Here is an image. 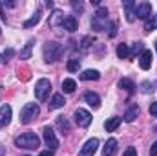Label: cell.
<instances>
[{
    "label": "cell",
    "mask_w": 157,
    "mask_h": 156,
    "mask_svg": "<svg viewBox=\"0 0 157 156\" xmlns=\"http://www.w3.org/2000/svg\"><path fill=\"white\" fill-rule=\"evenodd\" d=\"M15 145L20 149H37L40 145V138L35 132H24L15 138Z\"/></svg>",
    "instance_id": "cell-1"
},
{
    "label": "cell",
    "mask_w": 157,
    "mask_h": 156,
    "mask_svg": "<svg viewBox=\"0 0 157 156\" xmlns=\"http://www.w3.org/2000/svg\"><path fill=\"white\" fill-rule=\"evenodd\" d=\"M110 24H112V22L108 20V9H106V7H99L97 13H95L93 18H91V28H93L95 31H104V30H108Z\"/></svg>",
    "instance_id": "cell-2"
},
{
    "label": "cell",
    "mask_w": 157,
    "mask_h": 156,
    "mask_svg": "<svg viewBox=\"0 0 157 156\" xmlns=\"http://www.w3.org/2000/svg\"><path fill=\"white\" fill-rule=\"evenodd\" d=\"M42 51H44V61H46V63H55L57 59H60L64 48H62V44H59V42H46Z\"/></svg>",
    "instance_id": "cell-3"
},
{
    "label": "cell",
    "mask_w": 157,
    "mask_h": 156,
    "mask_svg": "<svg viewBox=\"0 0 157 156\" xmlns=\"http://www.w3.org/2000/svg\"><path fill=\"white\" fill-rule=\"evenodd\" d=\"M39 114H40L39 105H37V103H28V105H24L22 110H20V123L28 125V123H31Z\"/></svg>",
    "instance_id": "cell-4"
},
{
    "label": "cell",
    "mask_w": 157,
    "mask_h": 156,
    "mask_svg": "<svg viewBox=\"0 0 157 156\" xmlns=\"http://www.w3.org/2000/svg\"><path fill=\"white\" fill-rule=\"evenodd\" d=\"M49 90H51V83H49V79L42 77V79H39V81L35 83V97H37L39 101H46Z\"/></svg>",
    "instance_id": "cell-5"
},
{
    "label": "cell",
    "mask_w": 157,
    "mask_h": 156,
    "mask_svg": "<svg viewBox=\"0 0 157 156\" xmlns=\"http://www.w3.org/2000/svg\"><path fill=\"white\" fill-rule=\"evenodd\" d=\"M42 136H44V142H46V145L49 147V151L59 149V140H57V136H55V132H53L51 127H44Z\"/></svg>",
    "instance_id": "cell-6"
},
{
    "label": "cell",
    "mask_w": 157,
    "mask_h": 156,
    "mask_svg": "<svg viewBox=\"0 0 157 156\" xmlns=\"http://www.w3.org/2000/svg\"><path fill=\"white\" fill-rule=\"evenodd\" d=\"M97 149H99V140L97 138H91V140H88L82 145V149L78 151V156H93L97 153Z\"/></svg>",
    "instance_id": "cell-7"
},
{
    "label": "cell",
    "mask_w": 157,
    "mask_h": 156,
    "mask_svg": "<svg viewBox=\"0 0 157 156\" xmlns=\"http://www.w3.org/2000/svg\"><path fill=\"white\" fill-rule=\"evenodd\" d=\"M124 6V15H126V20L128 22H133L137 18V4L133 0H124L122 2Z\"/></svg>",
    "instance_id": "cell-8"
},
{
    "label": "cell",
    "mask_w": 157,
    "mask_h": 156,
    "mask_svg": "<svg viewBox=\"0 0 157 156\" xmlns=\"http://www.w3.org/2000/svg\"><path fill=\"white\" fill-rule=\"evenodd\" d=\"M73 116H75V121H77L78 127H88L91 123V114L88 110H84V109H77Z\"/></svg>",
    "instance_id": "cell-9"
},
{
    "label": "cell",
    "mask_w": 157,
    "mask_h": 156,
    "mask_svg": "<svg viewBox=\"0 0 157 156\" xmlns=\"http://www.w3.org/2000/svg\"><path fill=\"white\" fill-rule=\"evenodd\" d=\"M152 59H154L152 50H144V51L139 55V66H141L143 70H150V66H152Z\"/></svg>",
    "instance_id": "cell-10"
},
{
    "label": "cell",
    "mask_w": 157,
    "mask_h": 156,
    "mask_svg": "<svg viewBox=\"0 0 157 156\" xmlns=\"http://www.w3.org/2000/svg\"><path fill=\"white\" fill-rule=\"evenodd\" d=\"M150 15H152V4L150 2H143V4L137 6V18L146 20Z\"/></svg>",
    "instance_id": "cell-11"
},
{
    "label": "cell",
    "mask_w": 157,
    "mask_h": 156,
    "mask_svg": "<svg viewBox=\"0 0 157 156\" xmlns=\"http://www.w3.org/2000/svg\"><path fill=\"white\" fill-rule=\"evenodd\" d=\"M11 114H13V110H11L9 105H2V107H0V127L9 125V121H11Z\"/></svg>",
    "instance_id": "cell-12"
},
{
    "label": "cell",
    "mask_w": 157,
    "mask_h": 156,
    "mask_svg": "<svg viewBox=\"0 0 157 156\" xmlns=\"http://www.w3.org/2000/svg\"><path fill=\"white\" fill-rule=\"evenodd\" d=\"M62 28H64L66 31H70V33L77 31V28H78L77 18H75L73 15H68V17H64V20H62Z\"/></svg>",
    "instance_id": "cell-13"
},
{
    "label": "cell",
    "mask_w": 157,
    "mask_h": 156,
    "mask_svg": "<svg viewBox=\"0 0 157 156\" xmlns=\"http://www.w3.org/2000/svg\"><path fill=\"white\" fill-rule=\"evenodd\" d=\"M84 101H86L90 107H93V109H99V107H101V97H99V94H95V92H86V94H84Z\"/></svg>",
    "instance_id": "cell-14"
},
{
    "label": "cell",
    "mask_w": 157,
    "mask_h": 156,
    "mask_svg": "<svg viewBox=\"0 0 157 156\" xmlns=\"http://www.w3.org/2000/svg\"><path fill=\"white\" fill-rule=\"evenodd\" d=\"M115 151H117V140L115 138H110L104 143V147H102V156H113Z\"/></svg>",
    "instance_id": "cell-15"
},
{
    "label": "cell",
    "mask_w": 157,
    "mask_h": 156,
    "mask_svg": "<svg viewBox=\"0 0 157 156\" xmlns=\"http://www.w3.org/2000/svg\"><path fill=\"white\" fill-rule=\"evenodd\" d=\"M64 103H66L64 96H62V94H55V96L51 97V101H49V110H55V109H62V107H64Z\"/></svg>",
    "instance_id": "cell-16"
},
{
    "label": "cell",
    "mask_w": 157,
    "mask_h": 156,
    "mask_svg": "<svg viewBox=\"0 0 157 156\" xmlns=\"http://www.w3.org/2000/svg\"><path fill=\"white\" fill-rule=\"evenodd\" d=\"M137 116H139V107H137V105H132V107L124 112V117H122V119H124L126 123H132V121H135Z\"/></svg>",
    "instance_id": "cell-17"
},
{
    "label": "cell",
    "mask_w": 157,
    "mask_h": 156,
    "mask_svg": "<svg viewBox=\"0 0 157 156\" xmlns=\"http://www.w3.org/2000/svg\"><path fill=\"white\" fill-rule=\"evenodd\" d=\"M121 117H117V116H113V117H108L106 121H104V129L108 130V132H113L115 129H119V125H121Z\"/></svg>",
    "instance_id": "cell-18"
},
{
    "label": "cell",
    "mask_w": 157,
    "mask_h": 156,
    "mask_svg": "<svg viewBox=\"0 0 157 156\" xmlns=\"http://www.w3.org/2000/svg\"><path fill=\"white\" fill-rule=\"evenodd\" d=\"M75 88H77L75 79H64V81H62V92H64V94H73Z\"/></svg>",
    "instance_id": "cell-19"
},
{
    "label": "cell",
    "mask_w": 157,
    "mask_h": 156,
    "mask_svg": "<svg viewBox=\"0 0 157 156\" xmlns=\"http://www.w3.org/2000/svg\"><path fill=\"white\" fill-rule=\"evenodd\" d=\"M57 127L62 130V134H66V132H70V130H71V125H70V121H68L64 116H59V117H57Z\"/></svg>",
    "instance_id": "cell-20"
},
{
    "label": "cell",
    "mask_w": 157,
    "mask_h": 156,
    "mask_svg": "<svg viewBox=\"0 0 157 156\" xmlns=\"http://www.w3.org/2000/svg\"><path fill=\"white\" fill-rule=\"evenodd\" d=\"M99 77H101V74H99L97 70H84V72L80 74V79H82V81H97Z\"/></svg>",
    "instance_id": "cell-21"
},
{
    "label": "cell",
    "mask_w": 157,
    "mask_h": 156,
    "mask_svg": "<svg viewBox=\"0 0 157 156\" xmlns=\"http://www.w3.org/2000/svg\"><path fill=\"white\" fill-rule=\"evenodd\" d=\"M40 18H42V11L37 9V11H35V15H33L29 20H26V22H24V28H33V26H37V24L40 22Z\"/></svg>",
    "instance_id": "cell-22"
},
{
    "label": "cell",
    "mask_w": 157,
    "mask_h": 156,
    "mask_svg": "<svg viewBox=\"0 0 157 156\" xmlns=\"http://www.w3.org/2000/svg\"><path fill=\"white\" fill-rule=\"evenodd\" d=\"M119 86H121L122 90H126L128 94H132V92H133V88H135L133 81H132V79H128V77H122V79H121V81H119Z\"/></svg>",
    "instance_id": "cell-23"
},
{
    "label": "cell",
    "mask_w": 157,
    "mask_h": 156,
    "mask_svg": "<svg viewBox=\"0 0 157 156\" xmlns=\"http://www.w3.org/2000/svg\"><path fill=\"white\" fill-rule=\"evenodd\" d=\"M144 30H146V31L157 30V15H150V17L144 20Z\"/></svg>",
    "instance_id": "cell-24"
},
{
    "label": "cell",
    "mask_w": 157,
    "mask_h": 156,
    "mask_svg": "<svg viewBox=\"0 0 157 156\" xmlns=\"http://www.w3.org/2000/svg\"><path fill=\"white\" fill-rule=\"evenodd\" d=\"M33 44H35V39L28 40V44H26V48L20 51V59H29L31 57V48H33Z\"/></svg>",
    "instance_id": "cell-25"
},
{
    "label": "cell",
    "mask_w": 157,
    "mask_h": 156,
    "mask_svg": "<svg viewBox=\"0 0 157 156\" xmlns=\"http://www.w3.org/2000/svg\"><path fill=\"white\" fill-rule=\"evenodd\" d=\"M130 55V48H128V44H119L117 46V57L119 59H126Z\"/></svg>",
    "instance_id": "cell-26"
},
{
    "label": "cell",
    "mask_w": 157,
    "mask_h": 156,
    "mask_svg": "<svg viewBox=\"0 0 157 156\" xmlns=\"http://www.w3.org/2000/svg\"><path fill=\"white\" fill-rule=\"evenodd\" d=\"M66 68H68V72L75 74V72H78V68H80V61L78 59H70L68 64H66Z\"/></svg>",
    "instance_id": "cell-27"
},
{
    "label": "cell",
    "mask_w": 157,
    "mask_h": 156,
    "mask_svg": "<svg viewBox=\"0 0 157 156\" xmlns=\"http://www.w3.org/2000/svg\"><path fill=\"white\" fill-rule=\"evenodd\" d=\"M62 20H64V15H62L59 9H55V13L51 15V20H49V24H51V26H55L57 22H60V26H62Z\"/></svg>",
    "instance_id": "cell-28"
},
{
    "label": "cell",
    "mask_w": 157,
    "mask_h": 156,
    "mask_svg": "<svg viewBox=\"0 0 157 156\" xmlns=\"http://www.w3.org/2000/svg\"><path fill=\"white\" fill-rule=\"evenodd\" d=\"M141 90H143L144 94L155 92V84H154V83H150V81H144V83H141Z\"/></svg>",
    "instance_id": "cell-29"
},
{
    "label": "cell",
    "mask_w": 157,
    "mask_h": 156,
    "mask_svg": "<svg viewBox=\"0 0 157 156\" xmlns=\"http://www.w3.org/2000/svg\"><path fill=\"white\" fill-rule=\"evenodd\" d=\"M144 51V44L139 40V42H135L133 44V48H132V55H137V53H143Z\"/></svg>",
    "instance_id": "cell-30"
},
{
    "label": "cell",
    "mask_w": 157,
    "mask_h": 156,
    "mask_svg": "<svg viewBox=\"0 0 157 156\" xmlns=\"http://www.w3.org/2000/svg\"><path fill=\"white\" fill-rule=\"evenodd\" d=\"M93 42H95V39H93V37H84V39H82V42H80V46H82L84 50H88Z\"/></svg>",
    "instance_id": "cell-31"
},
{
    "label": "cell",
    "mask_w": 157,
    "mask_h": 156,
    "mask_svg": "<svg viewBox=\"0 0 157 156\" xmlns=\"http://www.w3.org/2000/svg\"><path fill=\"white\" fill-rule=\"evenodd\" d=\"M71 7H73V9H75V11H78V13H82V9H84V4H82V2H80V0H73V2H71Z\"/></svg>",
    "instance_id": "cell-32"
},
{
    "label": "cell",
    "mask_w": 157,
    "mask_h": 156,
    "mask_svg": "<svg viewBox=\"0 0 157 156\" xmlns=\"http://www.w3.org/2000/svg\"><path fill=\"white\" fill-rule=\"evenodd\" d=\"M122 156H137V149H135V147H128Z\"/></svg>",
    "instance_id": "cell-33"
},
{
    "label": "cell",
    "mask_w": 157,
    "mask_h": 156,
    "mask_svg": "<svg viewBox=\"0 0 157 156\" xmlns=\"http://www.w3.org/2000/svg\"><path fill=\"white\" fill-rule=\"evenodd\" d=\"M150 116L157 117V101H154V103L150 105Z\"/></svg>",
    "instance_id": "cell-34"
},
{
    "label": "cell",
    "mask_w": 157,
    "mask_h": 156,
    "mask_svg": "<svg viewBox=\"0 0 157 156\" xmlns=\"http://www.w3.org/2000/svg\"><path fill=\"white\" fill-rule=\"evenodd\" d=\"M150 156H157V142H154L150 147Z\"/></svg>",
    "instance_id": "cell-35"
},
{
    "label": "cell",
    "mask_w": 157,
    "mask_h": 156,
    "mask_svg": "<svg viewBox=\"0 0 157 156\" xmlns=\"http://www.w3.org/2000/svg\"><path fill=\"white\" fill-rule=\"evenodd\" d=\"M13 53H15V50H13V48H7V50H6V53H4V57H6V61H7L9 57H13Z\"/></svg>",
    "instance_id": "cell-36"
},
{
    "label": "cell",
    "mask_w": 157,
    "mask_h": 156,
    "mask_svg": "<svg viewBox=\"0 0 157 156\" xmlns=\"http://www.w3.org/2000/svg\"><path fill=\"white\" fill-rule=\"evenodd\" d=\"M115 33H117V31H115V24L112 22V24H110V37H115Z\"/></svg>",
    "instance_id": "cell-37"
},
{
    "label": "cell",
    "mask_w": 157,
    "mask_h": 156,
    "mask_svg": "<svg viewBox=\"0 0 157 156\" xmlns=\"http://www.w3.org/2000/svg\"><path fill=\"white\" fill-rule=\"evenodd\" d=\"M39 156H53V151H49V149H48V151H42Z\"/></svg>",
    "instance_id": "cell-38"
},
{
    "label": "cell",
    "mask_w": 157,
    "mask_h": 156,
    "mask_svg": "<svg viewBox=\"0 0 157 156\" xmlns=\"http://www.w3.org/2000/svg\"><path fill=\"white\" fill-rule=\"evenodd\" d=\"M155 50H157V42H155Z\"/></svg>",
    "instance_id": "cell-39"
},
{
    "label": "cell",
    "mask_w": 157,
    "mask_h": 156,
    "mask_svg": "<svg viewBox=\"0 0 157 156\" xmlns=\"http://www.w3.org/2000/svg\"><path fill=\"white\" fill-rule=\"evenodd\" d=\"M0 61H2V55H0Z\"/></svg>",
    "instance_id": "cell-40"
}]
</instances>
